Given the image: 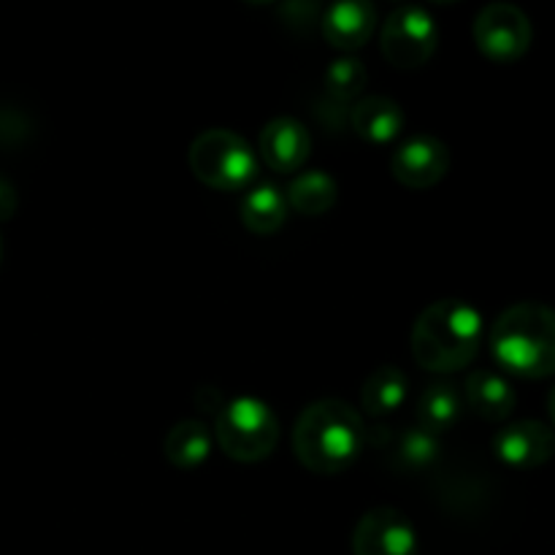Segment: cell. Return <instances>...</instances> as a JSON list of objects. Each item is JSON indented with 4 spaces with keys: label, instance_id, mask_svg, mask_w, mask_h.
<instances>
[{
    "label": "cell",
    "instance_id": "22",
    "mask_svg": "<svg viewBox=\"0 0 555 555\" xmlns=\"http://www.w3.org/2000/svg\"><path fill=\"white\" fill-rule=\"evenodd\" d=\"M30 117L22 108L0 106V146H20L30 135Z\"/></svg>",
    "mask_w": 555,
    "mask_h": 555
},
{
    "label": "cell",
    "instance_id": "15",
    "mask_svg": "<svg viewBox=\"0 0 555 555\" xmlns=\"http://www.w3.org/2000/svg\"><path fill=\"white\" fill-rule=\"evenodd\" d=\"M287 211H291V206H287L285 193L274 182L249 184L242 195V204H238V217H242L244 228L255 236H274L276 231H282Z\"/></svg>",
    "mask_w": 555,
    "mask_h": 555
},
{
    "label": "cell",
    "instance_id": "8",
    "mask_svg": "<svg viewBox=\"0 0 555 555\" xmlns=\"http://www.w3.org/2000/svg\"><path fill=\"white\" fill-rule=\"evenodd\" d=\"M450 171V150L431 133L410 135L390 155V173L406 190L437 188Z\"/></svg>",
    "mask_w": 555,
    "mask_h": 555
},
{
    "label": "cell",
    "instance_id": "5",
    "mask_svg": "<svg viewBox=\"0 0 555 555\" xmlns=\"http://www.w3.org/2000/svg\"><path fill=\"white\" fill-rule=\"evenodd\" d=\"M215 439L238 464H260L280 444V421L258 396H236L217 412Z\"/></svg>",
    "mask_w": 555,
    "mask_h": 555
},
{
    "label": "cell",
    "instance_id": "3",
    "mask_svg": "<svg viewBox=\"0 0 555 555\" xmlns=\"http://www.w3.org/2000/svg\"><path fill=\"white\" fill-rule=\"evenodd\" d=\"M491 352L504 372L524 379L555 374V309L520 301L504 309L491 331Z\"/></svg>",
    "mask_w": 555,
    "mask_h": 555
},
{
    "label": "cell",
    "instance_id": "24",
    "mask_svg": "<svg viewBox=\"0 0 555 555\" xmlns=\"http://www.w3.org/2000/svg\"><path fill=\"white\" fill-rule=\"evenodd\" d=\"M547 412H551V421H553V431H555V388L547 396Z\"/></svg>",
    "mask_w": 555,
    "mask_h": 555
},
{
    "label": "cell",
    "instance_id": "13",
    "mask_svg": "<svg viewBox=\"0 0 555 555\" xmlns=\"http://www.w3.org/2000/svg\"><path fill=\"white\" fill-rule=\"evenodd\" d=\"M350 125L369 144H390L406 125V114L393 98L366 95L352 103Z\"/></svg>",
    "mask_w": 555,
    "mask_h": 555
},
{
    "label": "cell",
    "instance_id": "21",
    "mask_svg": "<svg viewBox=\"0 0 555 555\" xmlns=\"http://www.w3.org/2000/svg\"><path fill=\"white\" fill-rule=\"evenodd\" d=\"M396 455H399L401 464L406 469H423V466L434 464L439 455V437H431L423 428H410L399 437V444H396Z\"/></svg>",
    "mask_w": 555,
    "mask_h": 555
},
{
    "label": "cell",
    "instance_id": "4",
    "mask_svg": "<svg viewBox=\"0 0 555 555\" xmlns=\"http://www.w3.org/2000/svg\"><path fill=\"white\" fill-rule=\"evenodd\" d=\"M188 163L201 184L220 193H242L258 177V157L247 139L228 128H209L193 139Z\"/></svg>",
    "mask_w": 555,
    "mask_h": 555
},
{
    "label": "cell",
    "instance_id": "16",
    "mask_svg": "<svg viewBox=\"0 0 555 555\" xmlns=\"http://www.w3.org/2000/svg\"><path fill=\"white\" fill-rule=\"evenodd\" d=\"M406 396H410V377L399 366H379L363 379L361 412L379 421L399 412Z\"/></svg>",
    "mask_w": 555,
    "mask_h": 555
},
{
    "label": "cell",
    "instance_id": "6",
    "mask_svg": "<svg viewBox=\"0 0 555 555\" xmlns=\"http://www.w3.org/2000/svg\"><path fill=\"white\" fill-rule=\"evenodd\" d=\"M439 30L434 16L421 5H399L390 11L379 33L383 57L399 70H417L434 57Z\"/></svg>",
    "mask_w": 555,
    "mask_h": 555
},
{
    "label": "cell",
    "instance_id": "23",
    "mask_svg": "<svg viewBox=\"0 0 555 555\" xmlns=\"http://www.w3.org/2000/svg\"><path fill=\"white\" fill-rule=\"evenodd\" d=\"M16 206H20V198H16L14 184L0 177V222L11 220L16 215Z\"/></svg>",
    "mask_w": 555,
    "mask_h": 555
},
{
    "label": "cell",
    "instance_id": "12",
    "mask_svg": "<svg viewBox=\"0 0 555 555\" xmlns=\"http://www.w3.org/2000/svg\"><path fill=\"white\" fill-rule=\"evenodd\" d=\"M323 38L334 49L356 52L372 41L377 30V9L366 0H350V3H334L320 22Z\"/></svg>",
    "mask_w": 555,
    "mask_h": 555
},
{
    "label": "cell",
    "instance_id": "11",
    "mask_svg": "<svg viewBox=\"0 0 555 555\" xmlns=\"http://www.w3.org/2000/svg\"><path fill=\"white\" fill-rule=\"evenodd\" d=\"M260 157L274 173H296L312 155V133L293 117H276L266 122L258 139Z\"/></svg>",
    "mask_w": 555,
    "mask_h": 555
},
{
    "label": "cell",
    "instance_id": "25",
    "mask_svg": "<svg viewBox=\"0 0 555 555\" xmlns=\"http://www.w3.org/2000/svg\"><path fill=\"white\" fill-rule=\"evenodd\" d=\"M0 258H3V242H0Z\"/></svg>",
    "mask_w": 555,
    "mask_h": 555
},
{
    "label": "cell",
    "instance_id": "19",
    "mask_svg": "<svg viewBox=\"0 0 555 555\" xmlns=\"http://www.w3.org/2000/svg\"><path fill=\"white\" fill-rule=\"evenodd\" d=\"M464 401L459 390L448 383H434L423 390L417 401V428L428 431L431 437H442L459 423Z\"/></svg>",
    "mask_w": 555,
    "mask_h": 555
},
{
    "label": "cell",
    "instance_id": "18",
    "mask_svg": "<svg viewBox=\"0 0 555 555\" xmlns=\"http://www.w3.org/2000/svg\"><path fill=\"white\" fill-rule=\"evenodd\" d=\"M287 206L304 217H320L334 209L339 184L328 171H301L287 184Z\"/></svg>",
    "mask_w": 555,
    "mask_h": 555
},
{
    "label": "cell",
    "instance_id": "20",
    "mask_svg": "<svg viewBox=\"0 0 555 555\" xmlns=\"http://www.w3.org/2000/svg\"><path fill=\"white\" fill-rule=\"evenodd\" d=\"M366 68H363L361 60L356 57H339L325 68L323 76V92L325 101L334 103V106H350L361 90L366 87Z\"/></svg>",
    "mask_w": 555,
    "mask_h": 555
},
{
    "label": "cell",
    "instance_id": "9",
    "mask_svg": "<svg viewBox=\"0 0 555 555\" xmlns=\"http://www.w3.org/2000/svg\"><path fill=\"white\" fill-rule=\"evenodd\" d=\"M417 534L412 520L393 507L363 515L352 531V555H415Z\"/></svg>",
    "mask_w": 555,
    "mask_h": 555
},
{
    "label": "cell",
    "instance_id": "2",
    "mask_svg": "<svg viewBox=\"0 0 555 555\" xmlns=\"http://www.w3.org/2000/svg\"><path fill=\"white\" fill-rule=\"evenodd\" d=\"M482 314L461 298L434 301L412 325V358L434 374L461 372L480 352Z\"/></svg>",
    "mask_w": 555,
    "mask_h": 555
},
{
    "label": "cell",
    "instance_id": "7",
    "mask_svg": "<svg viewBox=\"0 0 555 555\" xmlns=\"http://www.w3.org/2000/svg\"><path fill=\"white\" fill-rule=\"evenodd\" d=\"M534 38V27L524 9L513 3H491L477 14L475 43L491 63L509 65L524 57Z\"/></svg>",
    "mask_w": 555,
    "mask_h": 555
},
{
    "label": "cell",
    "instance_id": "10",
    "mask_svg": "<svg viewBox=\"0 0 555 555\" xmlns=\"http://www.w3.org/2000/svg\"><path fill=\"white\" fill-rule=\"evenodd\" d=\"M493 453L513 469H537L555 455V431L542 421H515L493 437Z\"/></svg>",
    "mask_w": 555,
    "mask_h": 555
},
{
    "label": "cell",
    "instance_id": "1",
    "mask_svg": "<svg viewBox=\"0 0 555 555\" xmlns=\"http://www.w3.org/2000/svg\"><path fill=\"white\" fill-rule=\"evenodd\" d=\"M366 426L356 406L341 399L309 404L293 426V455L312 475H339L363 453Z\"/></svg>",
    "mask_w": 555,
    "mask_h": 555
},
{
    "label": "cell",
    "instance_id": "14",
    "mask_svg": "<svg viewBox=\"0 0 555 555\" xmlns=\"http://www.w3.org/2000/svg\"><path fill=\"white\" fill-rule=\"evenodd\" d=\"M464 396L469 410L480 421L488 423H504L515 412V404H518V396H515L509 379L502 377L499 372H491V369L472 372L466 377Z\"/></svg>",
    "mask_w": 555,
    "mask_h": 555
},
{
    "label": "cell",
    "instance_id": "17",
    "mask_svg": "<svg viewBox=\"0 0 555 555\" xmlns=\"http://www.w3.org/2000/svg\"><path fill=\"white\" fill-rule=\"evenodd\" d=\"M163 455L177 469H195L211 455V431L206 423L184 417L168 428L163 439Z\"/></svg>",
    "mask_w": 555,
    "mask_h": 555
}]
</instances>
